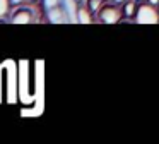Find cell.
Returning a JSON list of instances; mask_svg holds the SVG:
<instances>
[{
	"label": "cell",
	"instance_id": "cell-10",
	"mask_svg": "<svg viewBox=\"0 0 159 144\" xmlns=\"http://www.w3.org/2000/svg\"><path fill=\"white\" fill-rule=\"evenodd\" d=\"M147 2H149V3H152V5H156V7L159 5V0H147Z\"/></svg>",
	"mask_w": 159,
	"mask_h": 144
},
{
	"label": "cell",
	"instance_id": "cell-2",
	"mask_svg": "<svg viewBox=\"0 0 159 144\" xmlns=\"http://www.w3.org/2000/svg\"><path fill=\"white\" fill-rule=\"evenodd\" d=\"M123 17L120 7H116V3H110V5H103L98 12V19L103 24H118Z\"/></svg>",
	"mask_w": 159,
	"mask_h": 144
},
{
	"label": "cell",
	"instance_id": "cell-1",
	"mask_svg": "<svg viewBox=\"0 0 159 144\" xmlns=\"http://www.w3.org/2000/svg\"><path fill=\"white\" fill-rule=\"evenodd\" d=\"M135 22L137 24H157L159 22V10L156 9V5L145 2L140 3L135 14Z\"/></svg>",
	"mask_w": 159,
	"mask_h": 144
},
{
	"label": "cell",
	"instance_id": "cell-3",
	"mask_svg": "<svg viewBox=\"0 0 159 144\" xmlns=\"http://www.w3.org/2000/svg\"><path fill=\"white\" fill-rule=\"evenodd\" d=\"M34 21V14L28 7H19L17 10H14V14L11 16L12 24H29Z\"/></svg>",
	"mask_w": 159,
	"mask_h": 144
},
{
	"label": "cell",
	"instance_id": "cell-13",
	"mask_svg": "<svg viewBox=\"0 0 159 144\" xmlns=\"http://www.w3.org/2000/svg\"><path fill=\"white\" fill-rule=\"evenodd\" d=\"M137 2H142V0H137Z\"/></svg>",
	"mask_w": 159,
	"mask_h": 144
},
{
	"label": "cell",
	"instance_id": "cell-7",
	"mask_svg": "<svg viewBox=\"0 0 159 144\" xmlns=\"http://www.w3.org/2000/svg\"><path fill=\"white\" fill-rule=\"evenodd\" d=\"M86 5L89 7L91 12H99V9L103 7V0H87Z\"/></svg>",
	"mask_w": 159,
	"mask_h": 144
},
{
	"label": "cell",
	"instance_id": "cell-4",
	"mask_svg": "<svg viewBox=\"0 0 159 144\" xmlns=\"http://www.w3.org/2000/svg\"><path fill=\"white\" fill-rule=\"evenodd\" d=\"M46 16H48L50 22H67V14H63L62 7L60 5H53L48 9V12H46Z\"/></svg>",
	"mask_w": 159,
	"mask_h": 144
},
{
	"label": "cell",
	"instance_id": "cell-14",
	"mask_svg": "<svg viewBox=\"0 0 159 144\" xmlns=\"http://www.w3.org/2000/svg\"><path fill=\"white\" fill-rule=\"evenodd\" d=\"M157 10H159V5H157Z\"/></svg>",
	"mask_w": 159,
	"mask_h": 144
},
{
	"label": "cell",
	"instance_id": "cell-5",
	"mask_svg": "<svg viewBox=\"0 0 159 144\" xmlns=\"http://www.w3.org/2000/svg\"><path fill=\"white\" fill-rule=\"evenodd\" d=\"M77 22H80V24H91V22H94V17H93V12L89 10V7L87 5H80V7H77Z\"/></svg>",
	"mask_w": 159,
	"mask_h": 144
},
{
	"label": "cell",
	"instance_id": "cell-9",
	"mask_svg": "<svg viewBox=\"0 0 159 144\" xmlns=\"http://www.w3.org/2000/svg\"><path fill=\"white\" fill-rule=\"evenodd\" d=\"M9 2H11V7H16V5H22L26 0H9Z\"/></svg>",
	"mask_w": 159,
	"mask_h": 144
},
{
	"label": "cell",
	"instance_id": "cell-12",
	"mask_svg": "<svg viewBox=\"0 0 159 144\" xmlns=\"http://www.w3.org/2000/svg\"><path fill=\"white\" fill-rule=\"evenodd\" d=\"M74 2H84V0H74Z\"/></svg>",
	"mask_w": 159,
	"mask_h": 144
},
{
	"label": "cell",
	"instance_id": "cell-8",
	"mask_svg": "<svg viewBox=\"0 0 159 144\" xmlns=\"http://www.w3.org/2000/svg\"><path fill=\"white\" fill-rule=\"evenodd\" d=\"M9 9H11V2H9V0H0V19L5 17V14L9 12Z\"/></svg>",
	"mask_w": 159,
	"mask_h": 144
},
{
	"label": "cell",
	"instance_id": "cell-11",
	"mask_svg": "<svg viewBox=\"0 0 159 144\" xmlns=\"http://www.w3.org/2000/svg\"><path fill=\"white\" fill-rule=\"evenodd\" d=\"M111 2H113V3H116V5H118V3H125L127 0H111Z\"/></svg>",
	"mask_w": 159,
	"mask_h": 144
},
{
	"label": "cell",
	"instance_id": "cell-6",
	"mask_svg": "<svg viewBox=\"0 0 159 144\" xmlns=\"http://www.w3.org/2000/svg\"><path fill=\"white\" fill-rule=\"evenodd\" d=\"M137 0H127V2L123 3V7H121V12H123L125 17H135V14H137Z\"/></svg>",
	"mask_w": 159,
	"mask_h": 144
}]
</instances>
